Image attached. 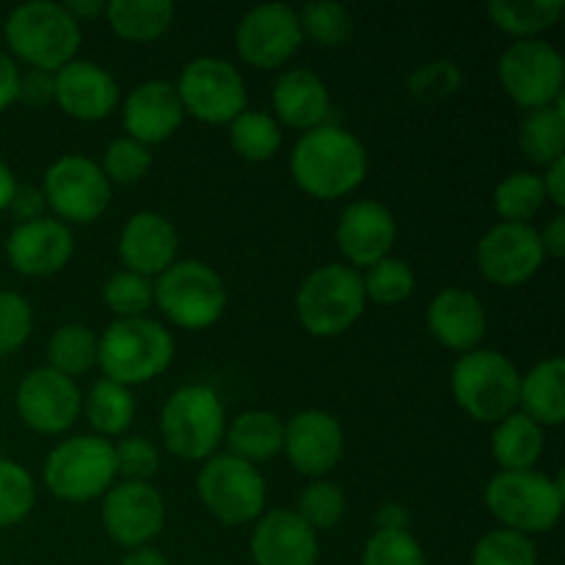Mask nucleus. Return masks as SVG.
I'll use <instances>...</instances> for the list:
<instances>
[{
	"label": "nucleus",
	"instance_id": "nucleus-52",
	"mask_svg": "<svg viewBox=\"0 0 565 565\" xmlns=\"http://www.w3.org/2000/svg\"><path fill=\"white\" fill-rule=\"evenodd\" d=\"M541 182H544V193H546V202L555 204V210L565 207V158L555 160L544 169L541 174Z\"/></svg>",
	"mask_w": 565,
	"mask_h": 565
},
{
	"label": "nucleus",
	"instance_id": "nucleus-19",
	"mask_svg": "<svg viewBox=\"0 0 565 565\" xmlns=\"http://www.w3.org/2000/svg\"><path fill=\"white\" fill-rule=\"evenodd\" d=\"M75 254L72 226L61 224L53 215L17 224L6 237V259L11 268L28 279L61 274Z\"/></svg>",
	"mask_w": 565,
	"mask_h": 565
},
{
	"label": "nucleus",
	"instance_id": "nucleus-16",
	"mask_svg": "<svg viewBox=\"0 0 565 565\" xmlns=\"http://www.w3.org/2000/svg\"><path fill=\"white\" fill-rule=\"evenodd\" d=\"M22 425L42 436L66 434L83 414V392L77 381L55 373L47 364L22 375L14 395Z\"/></svg>",
	"mask_w": 565,
	"mask_h": 565
},
{
	"label": "nucleus",
	"instance_id": "nucleus-31",
	"mask_svg": "<svg viewBox=\"0 0 565 565\" xmlns=\"http://www.w3.org/2000/svg\"><path fill=\"white\" fill-rule=\"evenodd\" d=\"M83 414L99 439H121L136 419V397L127 386L108 379L94 381L88 395H83Z\"/></svg>",
	"mask_w": 565,
	"mask_h": 565
},
{
	"label": "nucleus",
	"instance_id": "nucleus-21",
	"mask_svg": "<svg viewBox=\"0 0 565 565\" xmlns=\"http://www.w3.org/2000/svg\"><path fill=\"white\" fill-rule=\"evenodd\" d=\"M53 103L77 121H103L119 108L121 92L116 77L103 64L75 58L55 72Z\"/></svg>",
	"mask_w": 565,
	"mask_h": 565
},
{
	"label": "nucleus",
	"instance_id": "nucleus-41",
	"mask_svg": "<svg viewBox=\"0 0 565 565\" xmlns=\"http://www.w3.org/2000/svg\"><path fill=\"white\" fill-rule=\"evenodd\" d=\"M296 513L315 533H326V530H334L345 519L348 497L342 486L334 483V480H312L301 491V497H298Z\"/></svg>",
	"mask_w": 565,
	"mask_h": 565
},
{
	"label": "nucleus",
	"instance_id": "nucleus-22",
	"mask_svg": "<svg viewBox=\"0 0 565 565\" xmlns=\"http://www.w3.org/2000/svg\"><path fill=\"white\" fill-rule=\"evenodd\" d=\"M185 121V108L180 103V94L171 81L152 77L132 88L121 103V125L127 138L154 147L174 136Z\"/></svg>",
	"mask_w": 565,
	"mask_h": 565
},
{
	"label": "nucleus",
	"instance_id": "nucleus-13",
	"mask_svg": "<svg viewBox=\"0 0 565 565\" xmlns=\"http://www.w3.org/2000/svg\"><path fill=\"white\" fill-rule=\"evenodd\" d=\"M497 75L513 105L524 110L546 108L563 97L565 61L546 39H524L508 44L497 61Z\"/></svg>",
	"mask_w": 565,
	"mask_h": 565
},
{
	"label": "nucleus",
	"instance_id": "nucleus-10",
	"mask_svg": "<svg viewBox=\"0 0 565 565\" xmlns=\"http://www.w3.org/2000/svg\"><path fill=\"white\" fill-rule=\"evenodd\" d=\"M196 494L204 511L221 524L257 522L268 505V483L254 463L230 452H215L196 475Z\"/></svg>",
	"mask_w": 565,
	"mask_h": 565
},
{
	"label": "nucleus",
	"instance_id": "nucleus-28",
	"mask_svg": "<svg viewBox=\"0 0 565 565\" xmlns=\"http://www.w3.org/2000/svg\"><path fill=\"white\" fill-rule=\"evenodd\" d=\"M224 445L230 456L243 458L254 467L270 461L285 447V419L265 408H248L226 423Z\"/></svg>",
	"mask_w": 565,
	"mask_h": 565
},
{
	"label": "nucleus",
	"instance_id": "nucleus-38",
	"mask_svg": "<svg viewBox=\"0 0 565 565\" xmlns=\"http://www.w3.org/2000/svg\"><path fill=\"white\" fill-rule=\"evenodd\" d=\"M362 285L367 301L381 303V307H397V303L412 298L417 279H414V270L406 259L384 257L364 270Z\"/></svg>",
	"mask_w": 565,
	"mask_h": 565
},
{
	"label": "nucleus",
	"instance_id": "nucleus-8",
	"mask_svg": "<svg viewBox=\"0 0 565 565\" xmlns=\"http://www.w3.org/2000/svg\"><path fill=\"white\" fill-rule=\"evenodd\" d=\"M152 287L160 315L185 331H204L215 326L230 303L224 279L202 259H177L152 281Z\"/></svg>",
	"mask_w": 565,
	"mask_h": 565
},
{
	"label": "nucleus",
	"instance_id": "nucleus-7",
	"mask_svg": "<svg viewBox=\"0 0 565 565\" xmlns=\"http://www.w3.org/2000/svg\"><path fill=\"white\" fill-rule=\"evenodd\" d=\"M367 309L362 274L345 263H329L312 270L296 292L298 323L320 340H331L362 320Z\"/></svg>",
	"mask_w": 565,
	"mask_h": 565
},
{
	"label": "nucleus",
	"instance_id": "nucleus-50",
	"mask_svg": "<svg viewBox=\"0 0 565 565\" xmlns=\"http://www.w3.org/2000/svg\"><path fill=\"white\" fill-rule=\"evenodd\" d=\"M20 75L22 70L17 66V61L0 50V114L17 103V94H20Z\"/></svg>",
	"mask_w": 565,
	"mask_h": 565
},
{
	"label": "nucleus",
	"instance_id": "nucleus-14",
	"mask_svg": "<svg viewBox=\"0 0 565 565\" xmlns=\"http://www.w3.org/2000/svg\"><path fill=\"white\" fill-rule=\"evenodd\" d=\"M301 25L298 9L287 3H263L248 9L235 28L237 55L248 66L274 72L292 61L301 47Z\"/></svg>",
	"mask_w": 565,
	"mask_h": 565
},
{
	"label": "nucleus",
	"instance_id": "nucleus-6",
	"mask_svg": "<svg viewBox=\"0 0 565 565\" xmlns=\"http://www.w3.org/2000/svg\"><path fill=\"white\" fill-rule=\"evenodd\" d=\"M522 373L494 348H475L452 364L450 392L458 408L480 425H497L519 408Z\"/></svg>",
	"mask_w": 565,
	"mask_h": 565
},
{
	"label": "nucleus",
	"instance_id": "nucleus-34",
	"mask_svg": "<svg viewBox=\"0 0 565 565\" xmlns=\"http://www.w3.org/2000/svg\"><path fill=\"white\" fill-rule=\"evenodd\" d=\"M99 334L86 323H64L47 340V367L75 381L97 364Z\"/></svg>",
	"mask_w": 565,
	"mask_h": 565
},
{
	"label": "nucleus",
	"instance_id": "nucleus-45",
	"mask_svg": "<svg viewBox=\"0 0 565 565\" xmlns=\"http://www.w3.org/2000/svg\"><path fill=\"white\" fill-rule=\"evenodd\" d=\"M362 565H428V557L408 530H375L362 550Z\"/></svg>",
	"mask_w": 565,
	"mask_h": 565
},
{
	"label": "nucleus",
	"instance_id": "nucleus-24",
	"mask_svg": "<svg viewBox=\"0 0 565 565\" xmlns=\"http://www.w3.org/2000/svg\"><path fill=\"white\" fill-rule=\"evenodd\" d=\"M254 565H318V533L290 508H276L254 522L252 533Z\"/></svg>",
	"mask_w": 565,
	"mask_h": 565
},
{
	"label": "nucleus",
	"instance_id": "nucleus-9",
	"mask_svg": "<svg viewBox=\"0 0 565 565\" xmlns=\"http://www.w3.org/2000/svg\"><path fill=\"white\" fill-rule=\"evenodd\" d=\"M42 480L61 502H92L119 480L114 441L94 434L70 436L47 452Z\"/></svg>",
	"mask_w": 565,
	"mask_h": 565
},
{
	"label": "nucleus",
	"instance_id": "nucleus-2",
	"mask_svg": "<svg viewBox=\"0 0 565 565\" xmlns=\"http://www.w3.org/2000/svg\"><path fill=\"white\" fill-rule=\"evenodd\" d=\"M3 39L9 55L28 64V70L58 72L70 61L77 58L83 31L81 22L72 20L64 3L33 0L22 3L6 17Z\"/></svg>",
	"mask_w": 565,
	"mask_h": 565
},
{
	"label": "nucleus",
	"instance_id": "nucleus-17",
	"mask_svg": "<svg viewBox=\"0 0 565 565\" xmlns=\"http://www.w3.org/2000/svg\"><path fill=\"white\" fill-rule=\"evenodd\" d=\"M103 527L121 550L152 544L166 527L163 494L152 483L116 480L103 497Z\"/></svg>",
	"mask_w": 565,
	"mask_h": 565
},
{
	"label": "nucleus",
	"instance_id": "nucleus-35",
	"mask_svg": "<svg viewBox=\"0 0 565 565\" xmlns=\"http://www.w3.org/2000/svg\"><path fill=\"white\" fill-rule=\"evenodd\" d=\"M544 207V182L535 171H513L494 188V213L505 224H533Z\"/></svg>",
	"mask_w": 565,
	"mask_h": 565
},
{
	"label": "nucleus",
	"instance_id": "nucleus-29",
	"mask_svg": "<svg viewBox=\"0 0 565 565\" xmlns=\"http://www.w3.org/2000/svg\"><path fill=\"white\" fill-rule=\"evenodd\" d=\"M546 450V430L535 425L527 414L516 408L491 430V458L500 472H524L535 469Z\"/></svg>",
	"mask_w": 565,
	"mask_h": 565
},
{
	"label": "nucleus",
	"instance_id": "nucleus-56",
	"mask_svg": "<svg viewBox=\"0 0 565 565\" xmlns=\"http://www.w3.org/2000/svg\"><path fill=\"white\" fill-rule=\"evenodd\" d=\"M17 185H20V182H17L14 171H11L9 166L0 160V213H6V210H9L11 199H14Z\"/></svg>",
	"mask_w": 565,
	"mask_h": 565
},
{
	"label": "nucleus",
	"instance_id": "nucleus-39",
	"mask_svg": "<svg viewBox=\"0 0 565 565\" xmlns=\"http://www.w3.org/2000/svg\"><path fill=\"white\" fill-rule=\"evenodd\" d=\"M36 505V480L22 463L0 456V530L25 522Z\"/></svg>",
	"mask_w": 565,
	"mask_h": 565
},
{
	"label": "nucleus",
	"instance_id": "nucleus-5",
	"mask_svg": "<svg viewBox=\"0 0 565 565\" xmlns=\"http://www.w3.org/2000/svg\"><path fill=\"white\" fill-rule=\"evenodd\" d=\"M483 500L500 527L533 539L557 527L565 505V486L561 475L550 478L539 469L497 472L486 483Z\"/></svg>",
	"mask_w": 565,
	"mask_h": 565
},
{
	"label": "nucleus",
	"instance_id": "nucleus-47",
	"mask_svg": "<svg viewBox=\"0 0 565 565\" xmlns=\"http://www.w3.org/2000/svg\"><path fill=\"white\" fill-rule=\"evenodd\" d=\"M33 331V307L14 290H0V359L20 351Z\"/></svg>",
	"mask_w": 565,
	"mask_h": 565
},
{
	"label": "nucleus",
	"instance_id": "nucleus-48",
	"mask_svg": "<svg viewBox=\"0 0 565 565\" xmlns=\"http://www.w3.org/2000/svg\"><path fill=\"white\" fill-rule=\"evenodd\" d=\"M53 99H55L53 72H42V70H25V72H22L17 103L28 105V108H47Z\"/></svg>",
	"mask_w": 565,
	"mask_h": 565
},
{
	"label": "nucleus",
	"instance_id": "nucleus-33",
	"mask_svg": "<svg viewBox=\"0 0 565 565\" xmlns=\"http://www.w3.org/2000/svg\"><path fill=\"white\" fill-rule=\"evenodd\" d=\"M486 11L494 28L516 42H524V39H541V33L555 28L565 3L563 0H491Z\"/></svg>",
	"mask_w": 565,
	"mask_h": 565
},
{
	"label": "nucleus",
	"instance_id": "nucleus-12",
	"mask_svg": "<svg viewBox=\"0 0 565 565\" xmlns=\"http://www.w3.org/2000/svg\"><path fill=\"white\" fill-rule=\"evenodd\" d=\"M174 86L185 116H193L204 125H230L248 108V92L241 70L218 55H199L188 61Z\"/></svg>",
	"mask_w": 565,
	"mask_h": 565
},
{
	"label": "nucleus",
	"instance_id": "nucleus-36",
	"mask_svg": "<svg viewBox=\"0 0 565 565\" xmlns=\"http://www.w3.org/2000/svg\"><path fill=\"white\" fill-rule=\"evenodd\" d=\"M230 147L248 163H268L281 147V125L268 110L246 108L230 121Z\"/></svg>",
	"mask_w": 565,
	"mask_h": 565
},
{
	"label": "nucleus",
	"instance_id": "nucleus-11",
	"mask_svg": "<svg viewBox=\"0 0 565 565\" xmlns=\"http://www.w3.org/2000/svg\"><path fill=\"white\" fill-rule=\"evenodd\" d=\"M39 191L53 218L66 226H86L108 210L114 185L97 160L86 154H64L47 166Z\"/></svg>",
	"mask_w": 565,
	"mask_h": 565
},
{
	"label": "nucleus",
	"instance_id": "nucleus-25",
	"mask_svg": "<svg viewBox=\"0 0 565 565\" xmlns=\"http://www.w3.org/2000/svg\"><path fill=\"white\" fill-rule=\"evenodd\" d=\"M425 323H428L430 337L447 351L469 353L480 348L486 331H489V318L478 292L467 287H445L430 298L425 309Z\"/></svg>",
	"mask_w": 565,
	"mask_h": 565
},
{
	"label": "nucleus",
	"instance_id": "nucleus-37",
	"mask_svg": "<svg viewBox=\"0 0 565 565\" xmlns=\"http://www.w3.org/2000/svg\"><path fill=\"white\" fill-rule=\"evenodd\" d=\"M298 25L301 36L323 50L345 47L353 36L351 11L334 0H315L298 11Z\"/></svg>",
	"mask_w": 565,
	"mask_h": 565
},
{
	"label": "nucleus",
	"instance_id": "nucleus-23",
	"mask_svg": "<svg viewBox=\"0 0 565 565\" xmlns=\"http://www.w3.org/2000/svg\"><path fill=\"white\" fill-rule=\"evenodd\" d=\"M116 252H119L125 270L158 279L166 268L177 263L180 235L169 215L158 213V210H141L125 221Z\"/></svg>",
	"mask_w": 565,
	"mask_h": 565
},
{
	"label": "nucleus",
	"instance_id": "nucleus-1",
	"mask_svg": "<svg viewBox=\"0 0 565 565\" xmlns=\"http://www.w3.org/2000/svg\"><path fill=\"white\" fill-rule=\"evenodd\" d=\"M367 147L340 125H320L301 132L290 152V177L303 193L334 202L356 191L367 177Z\"/></svg>",
	"mask_w": 565,
	"mask_h": 565
},
{
	"label": "nucleus",
	"instance_id": "nucleus-32",
	"mask_svg": "<svg viewBox=\"0 0 565 565\" xmlns=\"http://www.w3.org/2000/svg\"><path fill=\"white\" fill-rule=\"evenodd\" d=\"M516 141L524 158L541 169L565 158V99L527 110L519 125Z\"/></svg>",
	"mask_w": 565,
	"mask_h": 565
},
{
	"label": "nucleus",
	"instance_id": "nucleus-3",
	"mask_svg": "<svg viewBox=\"0 0 565 565\" xmlns=\"http://www.w3.org/2000/svg\"><path fill=\"white\" fill-rule=\"evenodd\" d=\"M174 362V337L160 320H114L99 334L97 364L114 384L141 386L160 379Z\"/></svg>",
	"mask_w": 565,
	"mask_h": 565
},
{
	"label": "nucleus",
	"instance_id": "nucleus-4",
	"mask_svg": "<svg viewBox=\"0 0 565 565\" xmlns=\"http://www.w3.org/2000/svg\"><path fill=\"white\" fill-rule=\"evenodd\" d=\"M226 423V406L213 386L185 384L160 408V441L171 456L204 463L224 445Z\"/></svg>",
	"mask_w": 565,
	"mask_h": 565
},
{
	"label": "nucleus",
	"instance_id": "nucleus-26",
	"mask_svg": "<svg viewBox=\"0 0 565 565\" xmlns=\"http://www.w3.org/2000/svg\"><path fill=\"white\" fill-rule=\"evenodd\" d=\"M270 105H274V119L292 130H315L326 125V116L331 110V92L318 72L307 66H292L276 77L270 88Z\"/></svg>",
	"mask_w": 565,
	"mask_h": 565
},
{
	"label": "nucleus",
	"instance_id": "nucleus-18",
	"mask_svg": "<svg viewBox=\"0 0 565 565\" xmlns=\"http://www.w3.org/2000/svg\"><path fill=\"white\" fill-rule=\"evenodd\" d=\"M290 467L303 478L320 480L345 456V430L331 412L303 408L285 423V447Z\"/></svg>",
	"mask_w": 565,
	"mask_h": 565
},
{
	"label": "nucleus",
	"instance_id": "nucleus-53",
	"mask_svg": "<svg viewBox=\"0 0 565 565\" xmlns=\"http://www.w3.org/2000/svg\"><path fill=\"white\" fill-rule=\"evenodd\" d=\"M408 511L401 502H384L375 511V530H408Z\"/></svg>",
	"mask_w": 565,
	"mask_h": 565
},
{
	"label": "nucleus",
	"instance_id": "nucleus-54",
	"mask_svg": "<svg viewBox=\"0 0 565 565\" xmlns=\"http://www.w3.org/2000/svg\"><path fill=\"white\" fill-rule=\"evenodd\" d=\"M119 565H169V557L158 550V546H136V550H127L121 555Z\"/></svg>",
	"mask_w": 565,
	"mask_h": 565
},
{
	"label": "nucleus",
	"instance_id": "nucleus-44",
	"mask_svg": "<svg viewBox=\"0 0 565 565\" xmlns=\"http://www.w3.org/2000/svg\"><path fill=\"white\" fill-rule=\"evenodd\" d=\"M461 86L463 72L461 66L450 58L425 61V64H419L417 70L408 75V94L423 105L441 103V99L461 92Z\"/></svg>",
	"mask_w": 565,
	"mask_h": 565
},
{
	"label": "nucleus",
	"instance_id": "nucleus-42",
	"mask_svg": "<svg viewBox=\"0 0 565 565\" xmlns=\"http://www.w3.org/2000/svg\"><path fill=\"white\" fill-rule=\"evenodd\" d=\"M472 565H539V550L535 541L513 530L497 527L489 530L475 544Z\"/></svg>",
	"mask_w": 565,
	"mask_h": 565
},
{
	"label": "nucleus",
	"instance_id": "nucleus-30",
	"mask_svg": "<svg viewBox=\"0 0 565 565\" xmlns=\"http://www.w3.org/2000/svg\"><path fill=\"white\" fill-rule=\"evenodd\" d=\"M177 6L171 0H110L105 20L110 31L132 44H147L163 36L174 25Z\"/></svg>",
	"mask_w": 565,
	"mask_h": 565
},
{
	"label": "nucleus",
	"instance_id": "nucleus-55",
	"mask_svg": "<svg viewBox=\"0 0 565 565\" xmlns=\"http://www.w3.org/2000/svg\"><path fill=\"white\" fill-rule=\"evenodd\" d=\"M64 9L70 11L75 22H92L97 17H105L103 0H70V3H64Z\"/></svg>",
	"mask_w": 565,
	"mask_h": 565
},
{
	"label": "nucleus",
	"instance_id": "nucleus-40",
	"mask_svg": "<svg viewBox=\"0 0 565 565\" xmlns=\"http://www.w3.org/2000/svg\"><path fill=\"white\" fill-rule=\"evenodd\" d=\"M103 301L116 315V320L147 318L149 307L154 303L152 279L125 268L114 270L103 285Z\"/></svg>",
	"mask_w": 565,
	"mask_h": 565
},
{
	"label": "nucleus",
	"instance_id": "nucleus-46",
	"mask_svg": "<svg viewBox=\"0 0 565 565\" xmlns=\"http://www.w3.org/2000/svg\"><path fill=\"white\" fill-rule=\"evenodd\" d=\"M114 456L119 480L149 483L160 469V450L147 436H121L114 445Z\"/></svg>",
	"mask_w": 565,
	"mask_h": 565
},
{
	"label": "nucleus",
	"instance_id": "nucleus-15",
	"mask_svg": "<svg viewBox=\"0 0 565 565\" xmlns=\"http://www.w3.org/2000/svg\"><path fill=\"white\" fill-rule=\"evenodd\" d=\"M475 259H478V270L483 274V279L491 285L522 287L546 263L539 226L497 221L478 241Z\"/></svg>",
	"mask_w": 565,
	"mask_h": 565
},
{
	"label": "nucleus",
	"instance_id": "nucleus-20",
	"mask_svg": "<svg viewBox=\"0 0 565 565\" xmlns=\"http://www.w3.org/2000/svg\"><path fill=\"white\" fill-rule=\"evenodd\" d=\"M334 237L345 263L367 270L379 259L392 257L397 241L395 213L375 199H359L340 213Z\"/></svg>",
	"mask_w": 565,
	"mask_h": 565
},
{
	"label": "nucleus",
	"instance_id": "nucleus-43",
	"mask_svg": "<svg viewBox=\"0 0 565 565\" xmlns=\"http://www.w3.org/2000/svg\"><path fill=\"white\" fill-rule=\"evenodd\" d=\"M99 169L108 177L110 185H138L149 174V169H152V149L127 136L114 138L108 149H105Z\"/></svg>",
	"mask_w": 565,
	"mask_h": 565
},
{
	"label": "nucleus",
	"instance_id": "nucleus-49",
	"mask_svg": "<svg viewBox=\"0 0 565 565\" xmlns=\"http://www.w3.org/2000/svg\"><path fill=\"white\" fill-rule=\"evenodd\" d=\"M9 213L14 215L17 224H25V221H36L42 215H47V204H44L42 191L31 185H17L14 199L9 204Z\"/></svg>",
	"mask_w": 565,
	"mask_h": 565
},
{
	"label": "nucleus",
	"instance_id": "nucleus-51",
	"mask_svg": "<svg viewBox=\"0 0 565 565\" xmlns=\"http://www.w3.org/2000/svg\"><path fill=\"white\" fill-rule=\"evenodd\" d=\"M541 246H544V254L552 259H561L565 254V213L555 210L550 221L544 224V230H539Z\"/></svg>",
	"mask_w": 565,
	"mask_h": 565
},
{
	"label": "nucleus",
	"instance_id": "nucleus-27",
	"mask_svg": "<svg viewBox=\"0 0 565 565\" xmlns=\"http://www.w3.org/2000/svg\"><path fill=\"white\" fill-rule=\"evenodd\" d=\"M519 412L541 428H561L565 423V362L561 356L541 359L522 375Z\"/></svg>",
	"mask_w": 565,
	"mask_h": 565
}]
</instances>
